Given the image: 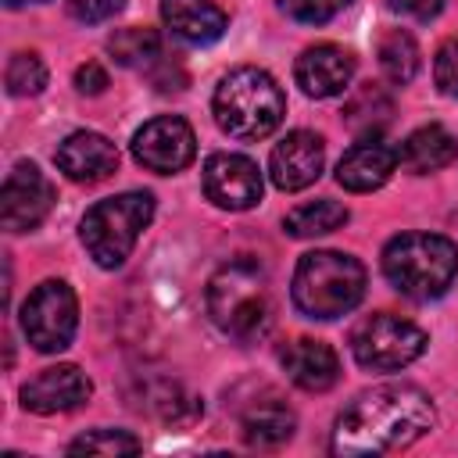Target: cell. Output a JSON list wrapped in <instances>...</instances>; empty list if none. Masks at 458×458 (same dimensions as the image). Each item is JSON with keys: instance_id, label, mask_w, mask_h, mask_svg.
Segmentation results:
<instances>
[{"instance_id": "obj_1", "label": "cell", "mask_w": 458, "mask_h": 458, "mask_svg": "<svg viewBox=\"0 0 458 458\" xmlns=\"http://www.w3.org/2000/svg\"><path fill=\"white\" fill-rule=\"evenodd\" d=\"M437 422L433 397L411 383H383L358 394L333 422L329 451L361 458L390 454L422 440Z\"/></svg>"}, {"instance_id": "obj_2", "label": "cell", "mask_w": 458, "mask_h": 458, "mask_svg": "<svg viewBox=\"0 0 458 458\" xmlns=\"http://www.w3.org/2000/svg\"><path fill=\"white\" fill-rule=\"evenodd\" d=\"M208 315L225 336L240 344H254L258 336H265L272 326L268 272L250 258L222 265L208 283Z\"/></svg>"}, {"instance_id": "obj_3", "label": "cell", "mask_w": 458, "mask_h": 458, "mask_svg": "<svg viewBox=\"0 0 458 458\" xmlns=\"http://www.w3.org/2000/svg\"><path fill=\"white\" fill-rule=\"evenodd\" d=\"M211 114L218 129L233 140H265L279 129L286 114V97L265 68L240 64L218 79Z\"/></svg>"}, {"instance_id": "obj_4", "label": "cell", "mask_w": 458, "mask_h": 458, "mask_svg": "<svg viewBox=\"0 0 458 458\" xmlns=\"http://www.w3.org/2000/svg\"><path fill=\"white\" fill-rule=\"evenodd\" d=\"M365 265L354 254L344 250H308L297 261L290 297L301 315L333 322L347 311H354L365 297Z\"/></svg>"}, {"instance_id": "obj_5", "label": "cell", "mask_w": 458, "mask_h": 458, "mask_svg": "<svg viewBox=\"0 0 458 458\" xmlns=\"http://www.w3.org/2000/svg\"><path fill=\"white\" fill-rule=\"evenodd\" d=\"M383 276L408 301H437L458 279V247L440 233H401L383 247Z\"/></svg>"}, {"instance_id": "obj_6", "label": "cell", "mask_w": 458, "mask_h": 458, "mask_svg": "<svg viewBox=\"0 0 458 458\" xmlns=\"http://www.w3.org/2000/svg\"><path fill=\"white\" fill-rule=\"evenodd\" d=\"M154 218V197L147 190H125L118 197L97 200L79 225V240L100 268H122L136 250L143 229Z\"/></svg>"}, {"instance_id": "obj_7", "label": "cell", "mask_w": 458, "mask_h": 458, "mask_svg": "<svg viewBox=\"0 0 458 458\" xmlns=\"http://www.w3.org/2000/svg\"><path fill=\"white\" fill-rule=\"evenodd\" d=\"M426 329L390 315V311H376L365 315L354 329H351V354L365 372H397L404 365H411L422 351H426Z\"/></svg>"}, {"instance_id": "obj_8", "label": "cell", "mask_w": 458, "mask_h": 458, "mask_svg": "<svg viewBox=\"0 0 458 458\" xmlns=\"http://www.w3.org/2000/svg\"><path fill=\"white\" fill-rule=\"evenodd\" d=\"M75 329H79L75 290L64 279H43L21 304L25 340L43 354H57L75 340Z\"/></svg>"}, {"instance_id": "obj_9", "label": "cell", "mask_w": 458, "mask_h": 458, "mask_svg": "<svg viewBox=\"0 0 458 458\" xmlns=\"http://www.w3.org/2000/svg\"><path fill=\"white\" fill-rule=\"evenodd\" d=\"M132 157L157 175H175L197 157V136L186 118L157 114L132 132Z\"/></svg>"}, {"instance_id": "obj_10", "label": "cell", "mask_w": 458, "mask_h": 458, "mask_svg": "<svg viewBox=\"0 0 458 458\" xmlns=\"http://www.w3.org/2000/svg\"><path fill=\"white\" fill-rule=\"evenodd\" d=\"M54 208V186L50 179L32 165L21 161L7 172L0 190V222L7 233H29L36 229Z\"/></svg>"}, {"instance_id": "obj_11", "label": "cell", "mask_w": 458, "mask_h": 458, "mask_svg": "<svg viewBox=\"0 0 458 458\" xmlns=\"http://www.w3.org/2000/svg\"><path fill=\"white\" fill-rule=\"evenodd\" d=\"M261 168L247 154L218 150L204 161V197L222 211H247L261 200Z\"/></svg>"}, {"instance_id": "obj_12", "label": "cell", "mask_w": 458, "mask_h": 458, "mask_svg": "<svg viewBox=\"0 0 458 458\" xmlns=\"http://www.w3.org/2000/svg\"><path fill=\"white\" fill-rule=\"evenodd\" d=\"M322 165H326V143H322V136L318 132H308V129H293V132H286L272 147L268 175H272V182L279 190L297 193V190L311 186L322 175Z\"/></svg>"}, {"instance_id": "obj_13", "label": "cell", "mask_w": 458, "mask_h": 458, "mask_svg": "<svg viewBox=\"0 0 458 458\" xmlns=\"http://www.w3.org/2000/svg\"><path fill=\"white\" fill-rule=\"evenodd\" d=\"M89 394L93 383L79 365H50L21 386V408L32 415H61L86 404Z\"/></svg>"}, {"instance_id": "obj_14", "label": "cell", "mask_w": 458, "mask_h": 458, "mask_svg": "<svg viewBox=\"0 0 458 458\" xmlns=\"http://www.w3.org/2000/svg\"><path fill=\"white\" fill-rule=\"evenodd\" d=\"M293 79L315 100L340 97L354 79V54L336 43H315V47L301 50V57L293 64Z\"/></svg>"}, {"instance_id": "obj_15", "label": "cell", "mask_w": 458, "mask_h": 458, "mask_svg": "<svg viewBox=\"0 0 458 458\" xmlns=\"http://www.w3.org/2000/svg\"><path fill=\"white\" fill-rule=\"evenodd\" d=\"M54 161H57V168L72 182L93 186V182H104L118 168V150H114V143L107 136L89 132V129H79V132H72V136H64L57 143Z\"/></svg>"}, {"instance_id": "obj_16", "label": "cell", "mask_w": 458, "mask_h": 458, "mask_svg": "<svg viewBox=\"0 0 458 458\" xmlns=\"http://www.w3.org/2000/svg\"><path fill=\"white\" fill-rule=\"evenodd\" d=\"M394 168H397V150L379 136H365L340 157L336 182L351 193H372L394 175Z\"/></svg>"}, {"instance_id": "obj_17", "label": "cell", "mask_w": 458, "mask_h": 458, "mask_svg": "<svg viewBox=\"0 0 458 458\" xmlns=\"http://www.w3.org/2000/svg\"><path fill=\"white\" fill-rule=\"evenodd\" d=\"M279 361H283V372L290 376V383L308 390V394H322L340 379L336 351L329 344H322V340H311V336H301V340L286 344Z\"/></svg>"}, {"instance_id": "obj_18", "label": "cell", "mask_w": 458, "mask_h": 458, "mask_svg": "<svg viewBox=\"0 0 458 458\" xmlns=\"http://www.w3.org/2000/svg\"><path fill=\"white\" fill-rule=\"evenodd\" d=\"M161 18L172 29V36L193 47L215 43L229 29V14L215 0H161Z\"/></svg>"}, {"instance_id": "obj_19", "label": "cell", "mask_w": 458, "mask_h": 458, "mask_svg": "<svg viewBox=\"0 0 458 458\" xmlns=\"http://www.w3.org/2000/svg\"><path fill=\"white\" fill-rule=\"evenodd\" d=\"M458 157V140L444 129V125H422L415 129L401 150H397V165L411 175H429L440 172L444 165H451Z\"/></svg>"}, {"instance_id": "obj_20", "label": "cell", "mask_w": 458, "mask_h": 458, "mask_svg": "<svg viewBox=\"0 0 458 458\" xmlns=\"http://www.w3.org/2000/svg\"><path fill=\"white\" fill-rule=\"evenodd\" d=\"M297 429L293 408H286L279 397H261L240 415V433L250 447H283Z\"/></svg>"}, {"instance_id": "obj_21", "label": "cell", "mask_w": 458, "mask_h": 458, "mask_svg": "<svg viewBox=\"0 0 458 458\" xmlns=\"http://www.w3.org/2000/svg\"><path fill=\"white\" fill-rule=\"evenodd\" d=\"M390 114H394V100L386 97V89H379V86H361V89H354L351 93V100L344 104V122L365 140V136H379L383 132V125L390 122Z\"/></svg>"}, {"instance_id": "obj_22", "label": "cell", "mask_w": 458, "mask_h": 458, "mask_svg": "<svg viewBox=\"0 0 458 458\" xmlns=\"http://www.w3.org/2000/svg\"><path fill=\"white\" fill-rule=\"evenodd\" d=\"M347 218H351V211H347L340 200L322 197V200H308V204L293 208V211L286 215L283 229H286L290 236L308 240V236H326V233H333V229H340V225H347Z\"/></svg>"}, {"instance_id": "obj_23", "label": "cell", "mask_w": 458, "mask_h": 458, "mask_svg": "<svg viewBox=\"0 0 458 458\" xmlns=\"http://www.w3.org/2000/svg\"><path fill=\"white\" fill-rule=\"evenodd\" d=\"M379 68H383V75L394 82V86H408L411 79H415V72H419V43L411 39V32H404V29H390L383 39H379Z\"/></svg>"}, {"instance_id": "obj_24", "label": "cell", "mask_w": 458, "mask_h": 458, "mask_svg": "<svg viewBox=\"0 0 458 458\" xmlns=\"http://www.w3.org/2000/svg\"><path fill=\"white\" fill-rule=\"evenodd\" d=\"M107 50L118 64L125 68H147L161 57V36L154 29H140V25H129V29H118L107 36Z\"/></svg>"}, {"instance_id": "obj_25", "label": "cell", "mask_w": 458, "mask_h": 458, "mask_svg": "<svg viewBox=\"0 0 458 458\" xmlns=\"http://www.w3.org/2000/svg\"><path fill=\"white\" fill-rule=\"evenodd\" d=\"M136 451H143L140 437H132L129 429H107V426L89 429L68 444V454H114L118 458V454H136Z\"/></svg>"}, {"instance_id": "obj_26", "label": "cell", "mask_w": 458, "mask_h": 458, "mask_svg": "<svg viewBox=\"0 0 458 458\" xmlns=\"http://www.w3.org/2000/svg\"><path fill=\"white\" fill-rule=\"evenodd\" d=\"M4 82H7V93L11 97H36L43 86H47V64L39 61V54H14L11 61H7V75H4Z\"/></svg>"}, {"instance_id": "obj_27", "label": "cell", "mask_w": 458, "mask_h": 458, "mask_svg": "<svg viewBox=\"0 0 458 458\" xmlns=\"http://www.w3.org/2000/svg\"><path fill=\"white\" fill-rule=\"evenodd\" d=\"M354 0H279V7L293 18V21H304V25H326L333 21L336 14H344Z\"/></svg>"}, {"instance_id": "obj_28", "label": "cell", "mask_w": 458, "mask_h": 458, "mask_svg": "<svg viewBox=\"0 0 458 458\" xmlns=\"http://www.w3.org/2000/svg\"><path fill=\"white\" fill-rule=\"evenodd\" d=\"M433 79L444 97L458 100V39H447L433 57Z\"/></svg>"}, {"instance_id": "obj_29", "label": "cell", "mask_w": 458, "mask_h": 458, "mask_svg": "<svg viewBox=\"0 0 458 458\" xmlns=\"http://www.w3.org/2000/svg\"><path fill=\"white\" fill-rule=\"evenodd\" d=\"M125 7V0H68V14L82 25H97V21H107L114 18L118 11Z\"/></svg>"}, {"instance_id": "obj_30", "label": "cell", "mask_w": 458, "mask_h": 458, "mask_svg": "<svg viewBox=\"0 0 458 458\" xmlns=\"http://www.w3.org/2000/svg\"><path fill=\"white\" fill-rule=\"evenodd\" d=\"M75 89L79 93H104L107 89V72L97 64V61H86V64H79L75 68Z\"/></svg>"}, {"instance_id": "obj_31", "label": "cell", "mask_w": 458, "mask_h": 458, "mask_svg": "<svg viewBox=\"0 0 458 458\" xmlns=\"http://www.w3.org/2000/svg\"><path fill=\"white\" fill-rule=\"evenodd\" d=\"M390 7H394V11H401V14H408V18L429 21V18H437V14H440L444 0H390Z\"/></svg>"}, {"instance_id": "obj_32", "label": "cell", "mask_w": 458, "mask_h": 458, "mask_svg": "<svg viewBox=\"0 0 458 458\" xmlns=\"http://www.w3.org/2000/svg\"><path fill=\"white\" fill-rule=\"evenodd\" d=\"M11 7H25V4H43V0H7Z\"/></svg>"}]
</instances>
